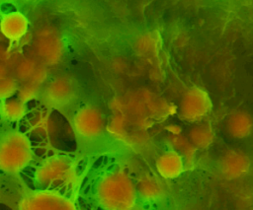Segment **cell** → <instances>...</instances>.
Segmentation results:
<instances>
[{
    "mask_svg": "<svg viewBox=\"0 0 253 210\" xmlns=\"http://www.w3.org/2000/svg\"><path fill=\"white\" fill-rule=\"evenodd\" d=\"M61 43L55 35L45 33L37 38L36 49L39 56L46 63L55 62L61 54Z\"/></svg>",
    "mask_w": 253,
    "mask_h": 210,
    "instance_id": "14",
    "label": "cell"
},
{
    "mask_svg": "<svg viewBox=\"0 0 253 210\" xmlns=\"http://www.w3.org/2000/svg\"><path fill=\"white\" fill-rule=\"evenodd\" d=\"M225 127L231 137L242 139L251 134L253 130V118L244 109H234L227 116Z\"/></svg>",
    "mask_w": 253,
    "mask_h": 210,
    "instance_id": "9",
    "label": "cell"
},
{
    "mask_svg": "<svg viewBox=\"0 0 253 210\" xmlns=\"http://www.w3.org/2000/svg\"><path fill=\"white\" fill-rule=\"evenodd\" d=\"M16 80L10 76L8 64L4 61L3 52L0 51V98L11 96L16 90Z\"/></svg>",
    "mask_w": 253,
    "mask_h": 210,
    "instance_id": "15",
    "label": "cell"
},
{
    "mask_svg": "<svg viewBox=\"0 0 253 210\" xmlns=\"http://www.w3.org/2000/svg\"><path fill=\"white\" fill-rule=\"evenodd\" d=\"M212 102L209 93L199 86L188 88L182 95L179 105V117L190 123H197L211 113Z\"/></svg>",
    "mask_w": 253,
    "mask_h": 210,
    "instance_id": "3",
    "label": "cell"
},
{
    "mask_svg": "<svg viewBox=\"0 0 253 210\" xmlns=\"http://www.w3.org/2000/svg\"><path fill=\"white\" fill-rule=\"evenodd\" d=\"M40 68L36 66V63L31 59L23 60L19 63L17 67V74L23 80H28L29 78H33L34 81L36 80L37 75H40Z\"/></svg>",
    "mask_w": 253,
    "mask_h": 210,
    "instance_id": "18",
    "label": "cell"
},
{
    "mask_svg": "<svg viewBox=\"0 0 253 210\" xmlns=\"http://www.w3.org/2000/svg\"><path fill=\"white\" fill-rule=\"evenodd\" d=\"M20 210H77L75 205L63 196L42 191L30 194L21 203Z\"/></svg>",
    "mask_w": 253,
    "mask_h": 210,
    "instance_id": "5",
    "label": "cell"
},
{
    "mask_svg": "<svg viewBox=\"0 0 253 210\" xmlns=\"http://www.w3.org/2000/svg\"><path fill=\"white\" fill-rule=\"evenodd\" d=\"M250 165V159L244 152L230 149L220 159V172L226 178L237 179L249 172Z\"/></svg>",
    "mask_w": 253,
    "mask_h": 210,
    "instance_id": "7",
    "label": "cell"
},
{
    "mask_svg": "<svg viewBox=\"0 0 253 210\" xmlns=\"http://www.w3.org/2000/svg\"><path fill=\"white\" fill-rule=\"evenodd\" d=\"M75 132L83 139H96L100 137L106 128L105 117L100 109L94 106H83L73 117Z\"/></svg>",
    "mask_w": 253,
    "mask_h": 210,
    "instance_id": "4",
    "label": "cell"
},
{
    "mask_svg": "<svg viewBox=\"0 0 253 210\" xmlns=\"http://www.w3.org/2000/svg\"><path fill=\"white\" fill-rule=\"evenodd\" d=\"M76 85L70 78H56L48 83L44 90L45 102L53 106H64L76 96Z\"/></svg>",
    "mask_w": 253,
    "mask_h": 210,
    "instance_id": "6",
    "label": "cell"
},
{
    "mask_svg": "<svg viewBox=\"0 0 253 210\" xmlns=\"http://www.w3.org/2000/svg\"><path fill=\"white\" fill-rule=\"evenodd\" d=\"M187 137L196 150H205L213 142L214 132L209 121L202 120L194 123L190 128Z\"/></svg>",
    "mask_w": 253,
    "mask_h": 210,
    "instance_id": "13",
    "label": "cell"
},
{
    "mask_svg": "<svg viewBox=\"0 0 253 210\" xmlns=\"http://www.w3.org/2000/svg\"><path fill=\"white\" fill-rule=\"evenodd\" d=\"M170 143L173 147V150H175L183 157L185 163H189L194 160L197 150L191 144L187 136L183 134L172 135L170 137Z\"/></svg>",
    "mask_w": 253,
    "mask_h": 210,
    "instance_id": "16",
    "label": "cell"
},
{
    "mask_svg": "<svg viewBox=\"0 0 253 210\" xmlns=\"http://www.w3.org/2000/svg\"><path fill=\"white\" fill-rule=\"evenodd\" d=\"M137 197L146 201H154L161 198L165 192L162 180L153 175H143L135 182Z\"/></svg>",
    "mask_w": 253,
    "mask_h": 210,
    "instance_id": "12",
    "label": "cell"
},
{
    "mask_svg": "<svg viewBox=\"0 0 253 210\" xmlns=\"http://www.w3.org/2000/svg\"><path fill=\"white\" fill-rule=\"evenodd\" d=\"M185 167V160L173 149L163 152L155 161L156 172L164 179L177 178L183 174Z\"/></svg>",
    "mask_w": 253,
    "mask_h": 210,
    "instance_id": "8",
    "label": "cell"
},
{
    "mask_svg": "<svg viewBox=\"0 0 253 210\" xmlns=\"http://www.w3.org/2000/svg\"><path fill=\"white\" fill-rule=\"evenodd\" d=\"M0 31L6 38L18 40L28 31V20L19 12L8 13L0 20Z\"/></svg>",
    "mask_w": 253,
    "mask_h": 210,
    "instance_id": "10",
    "label": "cell"
},
{
    "mask_svg": "<svg viewBox=\"0 0 253 210\" xmlns=\"http://www.w3.org/2000/svg\"><path fill=\"white\" fill-rule=\"evenodd\" d=\"M71 174V167L65 160L56 159L46 163L39 170V180L45 184L65 180Z\"/></svg>",
    "mask_w": 253,
    "mask_h": 210,
    "instance_id": "11",
    "label": "cell"
},
{
    "mask_svg": "<svg viewBox=\"0 0 253 210\" xmlns=\"http://www.w3.org/2000/svg\"><path fill=\"white\" fill-rule=\"evenodd\" d=\"M3 114L11 120L21 119L25 114V105L23 101L11 99L5 102L2 105Z\"/></svg>",
    "mask_w": 253,
    "mask_h": 210,
    "instance_id": "17",
    "label": "cell"
},
{
    "mask_svg": "<svg viewBox=\"0 0 253 210\" xmlns=\"http://www.w3.org/2000/svg\"><path fill=\"white\" fill-rule=\"evenodd\" d=\"M97 198L105 210H133L137 199L135 182L126 172L114 171L100 180Z\"/></svg>",
    "mask_w": 253,
    "mask_h": 210,
    "instance_id": "1",
    "label": "cell"
},
{
    "mask_svg": "<svg viewBox=\"0 0 253 210\" xmlns=\"http://www.w3.org/2000/svg\"><path fill=\"white\" fill-rule=\"evenodd\" d=\"M32 150L28 138L18 132L7 134L0 141V168L9 173L22 170L31 160Z\"/></svg>",
    "mask_w": 253,
    "mask_h": 210,
    "instance_id": "2",
    "label": "cell"
}]
</instances>
